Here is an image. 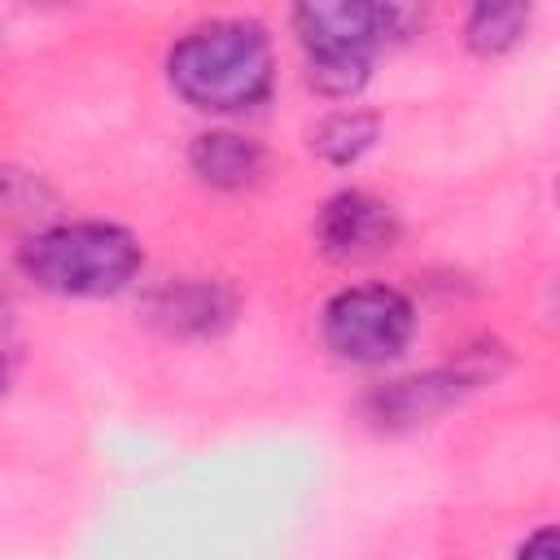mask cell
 <instances>
[{
  "label": "cell",
  "mask_w": 560,
  "mask_h": 560,
  "mask_svg": "<svg viewBox=\"0 0 560 560\" xmlns=\"http://www.w3.org/2000/svg\"><path fill=\"white\" fill-rule=\"evenodd\" d=\"M175 96L201 114H249L276 83L267 26L249 18H214L184 31L166 52Z\"/></svg>",
  "instance_id": "6da1fadb"
},
{
  "label": "cell",
  "mask_w": 560,
  "mask_h": 560,
  "mask_svg": "<svg viewBox=\"0 0 560 560\" xmlns=\"http://www.w3.org/2000/svg\"><path fill=\"white\" fill-rule=\"evenodd\" d=\"M144 267L136 232L105 219H74L39 228L18 249V271L57 298H114Z\"/></svg>",
  "instance_id": "7a4b0ae2"
},
{
  "label": "cell",
  "mask_w": 560,
  "mask_h": 560,
  "mask_svg": "<svg viewBox=\"0 0 560 560\" xmlns=\"http://www.w3.org/2000/svg\"><path fill=\"white\" fill-rule=\"evenodd\" d=\"M306 52V83L328 101H350L372 79V57L385 44L381 4L363 0H306L289 13Z\"/></svg>",
  "instance_id": "3957f363"
},
{
  "label": "cell",
  "mask_w": 560,
  "mask_h": 560,
  "mask_svg": "<svg viewBox=\"0 0 560 560\" xmlns=\"http://www.w3.org/2000/svg\"><path fill=\"white\" fill-rule=\"evenodd\" d=\"M324 346L354 368L394 363L416 337V306L394 284H350L324 302Z\"/></svg>",
  "instance_id": "277c9868"
},
{
  "label": "cell",
  "mask_w": 560,
  "mask_h": 560,
  "mask_svg": "<svg viewBox=\"0 0 560 560\" xmlns=\"http://www.w3.org/2000/svg\"><path fill=\"white\" fill-rule=\"evenodd\" d=\"M398 236H402V223L394 206L363 188L332 192L315 214V245L332 262H372L389 254Z\"/></svg>",
  "instance_id": "5b68a950"
},
{
  "label": "cell",
  "mask_w": 560,
  "mask_h": 560,
  "mask_svg": "<svg viewBox=\"0 0 560 560\" xmlns=\"http://www.w3.org/2000/svg\"><path fill=\"white\" fill-rule=\"evenodd\" d=\"M481 381H486V372H472V368L416 372V376H402V381H389L385 389H376L368 398V411L385 429H411V424H424V420L451 411L455 402H464Z\"/></svg>",
  "instance_id": "8992f818"
},
{
  "label": "cell",
  "mask_w": 560,
  "mask_h": 560,
  "mask_svg": "<svg viewBox=\"0 0 560 560\" xmlns=\"http://www.w3.org/2000/svg\"><path fill=\"white\" fill-rule=\"evenodd\" d=\"M144 315L166 337H219L236 319V293L219 280H171L149 293Z\"/></svg>",
  "instance_id": "52a82bcc"
},
{
  "label": "cell",
  "mask_w": 560,
  "mask_h": 560,
  "mask_svg": "<svg viewBox=\"0 0 560 560\" xmlns=\"http://www.w3.org/2000/svg\"><path fill=\"white\" fill-rule=\"evenodd\" d=\"M188 166L210 188H249L267 171V149L254 136H245V131L214 127V131L192 136Z\"/></svg>",
  "instance_id": "ba28073f"
},
{
  "label": "cell",
  "mask_w": 560,
  "mask_h": 560,
  "mask_svg": "<svg viewBox=\"0 0 560 560\" xmlns=\"http://www.w3.org/2000/svg\"><path fill=\"white\" fill-rule=\"evenodd\" d=\"M381 140V118L372 109H332L311 127V153H319L328 166H354L368 158Z\"/></svg>",
  "instance_id": "9c48e42d"
},
{
  "label": "cell",
  "mask_w": 560,
  "mask_h": 560,
  "mask_svg": "<svg viewBox=\"0 0 560 560\" xmlns=\"http://www.w3.org/2000/svg\"><path fill=\"white\" fill-rule=\"evenodd\" d=\"M529 18H534V9L521 4V0H481V4H472L468 22H464V44L477 57L512 52L525 39Z\"/></svg>",
  "instance_id": "30bf717a"
},
{
  "label": "cell",
  "mask_w": 560,
  "mask_h": 560,
  "mask_svg": "<svg viewBox=\"0 0 560 560\" xmlns=\"http://www.w3.org/2000/svg\"><path fill=\"white\" fill-rule=\"evenodd\" d=\"M13 368H18V302L9 284H0V394L13 381Z\"/></svg>",
  "instance_id": "8fae6325"
},
{
  "label": "cell",
  "mask_w": 560,
  "mask_h": 560,
  "mask_svg": "<svg viewBox=\"0 0 560 560\" xmlns=\"http://www.w3.org/2000/svg\"><path fill=\"white\" fill-rule=\"evenodd\" d=\"M516 560H560V542H556V525H538L521 547Z\"/></svg>",
  "instance_id": "7c38bea8"
}]
</instances>
